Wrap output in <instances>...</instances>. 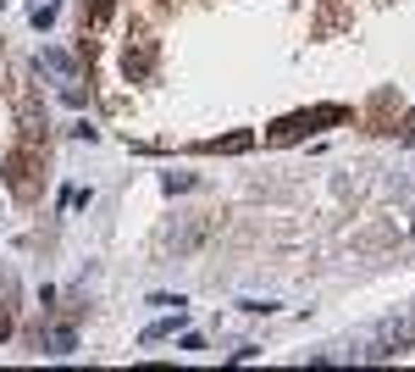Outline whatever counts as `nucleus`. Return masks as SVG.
<instances>
[{"mask_svg":"<svg viewBox=\"0 0 415 372\" xmlns=\"http://www.w3.org/2000/svg\"><path fill=\"white\" fill-rule=\"evenodd\" d=\"M39 344H45V350H50V356H72V350H78V334H72V328H50V334L39 339Z\"/></svg>","mask_w":415,"mask_h":372,"instance_id":"obj_1","label":"nucleus"},{"mask_svg":"<svg viewBox=\"0 0 415 372\" xmlns=\"http://www.w3.org/2000/svg\"><path fill=\"white\" fill-rule=\"evenodd\" d=\"M39 67H50V72H66V78H72V56H62V50H45V56H39Z\"/></svg>","mask_w":415,"mask_h":372,"instance_id":"obj_2","label":"nucleus"},{"mask_svg":"<svg viewBox=\"0 0 415 372\" xmlns=\"http://www.w3.org/2000/svg\"><path fill=\"white\" fill-rule=\"evenodd\" d=\"M410 134H415V111H410Z\"/></svg>","mask_w":415,"mask_h":372,"instance_id":"obj_3","label":"nucleus"}]
</instances>
